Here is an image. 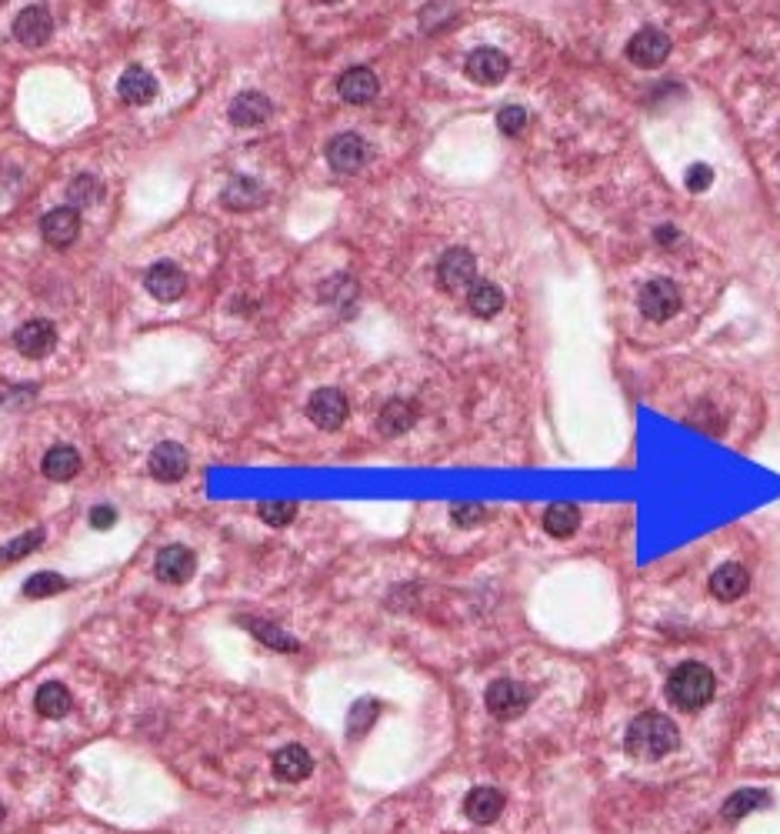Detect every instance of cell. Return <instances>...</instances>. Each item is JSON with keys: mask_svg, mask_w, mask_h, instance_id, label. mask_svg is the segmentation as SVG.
<instances>
[{"mask_svg": "<svg viewBox=\"0 0 780 834\" xmlns=\"http://www.w3.org/2000/svg\"><path fill=\"white\" fill-rule=\"evenodd\" d=\"M347 397L337 391V387H320V391L310 394L307 401V417L324 431H337L340 424L347 421Z\"/></svg>", "mask_w": 780, "mask_h": 834, "instance_id": "6", "label": "cell"}, {"mask_svg": "<svg viewBox=\"0 0 780 834\" xmlns=\"http://www.w3.org/2000/svg\"><path fill=\"white\" fill-rule=\"evenodd\" d=\"M40 231H44L47 244L67 247V244H74L80 234V214L74 207H57V211H50L44 221H40Z\"/></svg>", "mask_w": 780, "mask_h": 834, "instance_id": "15", "label": "cell"}, {"mask_svg": "<svg viewBox=\"0 0 780 834\" xmlns=\"http://www.w3.org/2000/svg\"><path fill=\"white\" fill-rule=\"evenodd\" d=\"M410 424H414V407H410L407 401H390L384 407V414H380V431L384 434H404Z\"/></svg>", "mask_w": 780, "mask_h": 834, "instance_id": "29", "label": "cell"}, {"mask_svg": "<svg viewBox=\"0 0 780 834\" xmlns=\"http://www.w3.org/2000/svg\"><path fill=\"white\" fill-rule=\"evenodd\" d=\"M467 307L477 317H494L504 307V291L490 281H474V287L467 291Z\"/></svg>", "mask_w": 780, "mask_h": 834, "instance_id": "23", "label": "cell"}, {"mask_svg": "<svg viewBox=\"0 0 780 834\" xmlns=\"http://www.w3.org/2000/svg\"><path fill=\"white\" fill-rule=\"evenodd\" d=\"M14 344L24 357H47L57 344V331L50 321H27L24 327H17Z\"/></svg>", "mask_w": 780, "mask_h": 834, "instance_id": "13", "label": "cell"}, {"mask_svg": "<svg viewBox=\"0 0 780 834\" xmlns=\"http://www.w3.org/2000/svg\"><path fill=\"white\" fill-rule=\"evenodd\" d=\"M677 748V728L667 714L647 711L630 721L627 728V751L637 761H660Z\"/></svg>", "mask_w": 780, "mask_h": 834, "instance_id": "1", "label": "cell"}, {"mask_svg": "<svg viewBox=\"0 0 780 834\" xmlns=\"http://www.w3.org/2000/svg\"><path fill=\"white\" fill-rule=\"evenodd\" d=\"M70 201H74L77 207H90V204H97L100 201V194H104V187H100L94 177H77L74 184H70Z\"/></svg>", "mask_w": 780, "mask_h": 834, "instance_id": "34", "label": "cell"}, {"mask_svg": "<svg viewBox=\"0 0 780 834\" xmlns=\"http://www.w3.org/2000/svg\"><path fill=\"white\" fill-rule=\"evenodd\" d=\"M114 521H117L114 508H104V504H100V508L90 511V524H94V528H114Z\"/></svg>", "mask_w": 780, "mask_h": 834, "instance_id": "38", "label": "cell"}, {"mask_svg": "<svg viewBox=\"0 0 780 834\" xmlns=\"http://www.w3.org/2000/svg\"><path fill=\"white\" fill-rule=\"evenodd\" d=\"M377 74L367 71V67H350V71L340 74L337 81V94L344 97L347 104H367L377 97Z\"/></svg>", "mask_w": 780, "mask_h": 834, "instance_id": "16", "label": "cell"}, {"mask_svg": "<svg viewBox=\"0 0 780 834\" xmlns=\"http://www.w3.org/2000/svg\"><path fill=\"white\" fill-rule=\"evenodd\" d=\"M257 514H260V521L270 524V528H284V524L294 521L297 504L294 501H264L257 508Z\"/></svg>", "mask_w": 780, "mask_h": 834, "instance_id": "31", "label": "cell"}, {"mask_svg": "<svg viewBox=\"0 0 780 834\" xmlns=\"http://www.w3.org/2000/svg\"><path fill=\"white\" fill-rule=\"evenodd\" d=\"M510 71V61L504 51H497V47H477L474 54L467 57V77L474 84H500Z\"/></svg>", "mask_w": 780, "mask_h": 834, "instance_id": "10", "label": "cell"}, {"mask_svg": "<svg viewBox=\"0 0 780 834\" xmlns=\"http://www.w3.org/2000/svg\"><path fill=\"white\" fill-rule=\"evenodd\" d=\"M4 814H7V811H4V804H0V824H4Z\"/></svg>", "mask_w": 780, "mask_h": 834, "instance_id": "39", "label": "cell"}, {"mask_svg": "<svg viewBox=\"0 0 780 834\" xmlns=\"http://www.w3.org/2000/svg\"><path fill=\"white\" fill-rule=\"evenodd\" d=\"M150 474L164 484H174L187 474V451L174 441L157 444L154 454H150Z\"/></svg>", "mask_w": 780, "mask_h": 834, "instance_id": "14", "label": "cell"}, {"mask_svg": "<svg viewBox=\"0 0 780 834\" xmlns=\"http://www.w3.org/2000/svg\"><path fill=\"white\" fill-rule=\"evenodd\" d=\"M717 691V681L710 668H704L700 661H684L677 664L674 674L667 678V698L674 701V708L694 714L700 708H707L710 698Z\"/></svg>", "mask_w": 780, "mask_h": 834, "instance_id": "2", "label": "cell"}, {"mask_svg": "<svg viewBox=\"0 0 780 834\" xmlns=\"http://www.w3.org/2000/svg\"><path fill=\"white\" fill-rule=\"evenodd\" d=\"M497 127H500V131H504L507 137H517V134L527 127V111H524V107H517V104L504 107V111L497 114Z\"/></svg>", "mask_w": 780, "mask_h": 834, "instance_id": "35", "label": "cell"}, {"mask_svg": "<svg viewBox=\"0 0 780 834\" xmlns=\"http://www.w3.org/2000/svg\"><path fill=\"white\" fill-rule=\"evenodd\" d=\"M767 804H770V794H767V791L744 788V791L730 794V798L724 801V818H727V821H740V818H747L750 811L767 808Z\"/></svg>", "mask_w": 780, "mask_h": 834, "instance_id": "26", "label": "cell"}, {"mask_svg": "<svg viewBox=\"0 0 780 834\" xmlns=\"http://www.w3.org/2000/svg\"><path fill=\"white\" fill-rule=\"evenodd\" d=\"M714 184V171H710V167H704V164H694L687 171V191H694V194H700V191H707V187Z\"/></svg>", "mask_w": 780, "mask_h": 834, "instance_id": "37", "label": "cell"}, {"mask_svg": "<svg viewBox=\"0 0 780 834\" xmlns=\"http://www.w3.org/2000/svg\"><path fill=\"white\" fill-rule=\"evenodd\" d=\"M747 588H750V574L744 564H724V568H717L710 574V594H714L717 601L744 598Z\"/></svg>", "mask_w": 780, "mask_h": 834, "instance_id": "17", "label": "cell"}, {"mask_svg": "<svg viewBox=\"0 0 780 834\" xmlns=\"http://www.w3.org/2000/svg\"><path fill=\"white\" fill-rule=\"evenodd\" d=\"M310 771H314V758H310L307 748H300V744H287V748H280L274 754V774L280 781L297 784V781H304Z\"/></svg>", "mask_w": 780, "mask_h": 834, "instance_id": "18", "label": "cell"}, {"mask_svg": "<svg viewBox=\"0 0 780 834\" xmlns=\"http://www.w3.org/2000/svg\"><path fill=\"white\" fill-rule=\"evenodd\" d=\"M500 811H504V794L497 788H474L467 794L464 801V814L474 824H490L500 818Z\"/></svg>", "mask_w": 780, "mask_h": 834, "instance_id": "21", "label": "cell"}, {"mask_svg": "<svg viewBox=\"0 0 780 834\" xmlns=\"http://www.w3.org/2000/svg\"><path fill=\"white\" fill-rule=\"evenodd\" d=\"M667 54H670V37L664 31H657V27H644L627 44V57L637 67H660L667 61Z\"/></svg>", "mask_w": 780, "mask_h": 834, "instance_id": "8", "label": "cell"}, {"mask_svg": "<svg viewBox=\"0 0 780 834\" xmlns=\"http://www.w3.org/2000/svg\"><path fill=\"white\" fill-rule=\"evenodd\" d=\"M580 524V514L574 504H550L544 514V531L550 538H570Z\"/></svg>", "mask_w": 780, "mask_h": 834, "instance_id": "27", "label": "cell"}, {"mask_svg": "<svg viewBox=\"0 0 780 834\" xmlns=\"http://www.w3.org/2000/svg\"><path fill=\"white\" fill-rule=\"evenodd\" d=\"M54 34V17L47 7H24L14 17V37L24 47H44Z\"/></svg>", "mask_w": 780, "mask_h": 834, "instance_id": "11", "label": "cell"}, {"mask_svg": "<svg viewBox=\"0 0 780 834\" xmlns=\"http://www.w3.org/2000/svg\"><path fill=\"white\" fill-rule=\"evenodd\" d=\"M64 588H67V581L60 578V574H54V571H37V574H30V578L24 581V598L40 601V598H50V594H60Z\"/></svg>", "mask_w": 780, "mask_h": 834, "instance_id": "30", "label": "cell"}, {"mask_svg": "<svg viewBox=\"0 0 780 834\" xmlns=\"http://www.w3.org/2000/svg\"><path fill=\"white\" fill-rule=\"evenodd\" d=\"M70 691L64 688V684H57V681H47V684H40V691H37V698H34V708L40 718H50V721H57V718H64V714L70 711Z\"/></svg>", "mask_w": 780, "mask_h": 834, "instance_id": "22", "label": "cell"}, {"mask_svg": "<svg viewBox=\"0 0 780 834\" xmlns=\"http://www.w3.org/2000/svg\"><path fill=\"white\" fill-rule=\"evenodd\" d=\"M194 571H197L194 551L180 548V544H170V548L160 551L157 561H154L157 581H164V584H187L190 578H194Z\"/></svg>", "mask_w": 780, "mask_h": 834, "instance_id": "9", "label": "cell"}, {"mask_svg": "<svg viewBox=\"0 0 780 834\" xmlns=\"http://www.w3.org/2000/svg\"><path fill=\"white\" fill-rule=\"evenodd\" d=\"M487 711L494 714L500 721H510V718H520V714L527 711L530 704V691L524 688L520 681H510V678H500L487 688Z\"/></svg>", "mask_w": 780, "mask_h": 834, "instance_id": "4", "label": "cell"}, {"mask_svg": "<svg viewBox=\"0 0 780 834\" xmlns=\"http://www.w3.org/2000/svg\"><path fill=\"white\" fill-rule=\"evenodd\" d=\"M327 161L340 174H357L360 167L370 161V147L364 137L357 134H340L327 144Z\"/></svg>", "mask_w": 780, "mask_h": 834, "instance_id": "7", "label": "cell"}, {"mask_svg": "<svg viewBox=\"0 0 780 834\" xmlns=\"http://www.w3.org/2000/svg\"><path fill=\"white\" fill-rule=\"evenodd\" d=\"M270 111H274V104H270L264 94L244 91V94L234 97V104H230V121H234L237 127H257V124L267 121Z\"/></svg>", "mask_w": 780, "mask_h": 834, "instance_id": "20", "label": "cell"}, {"mask_svg": "<svg viewBox=\"0 0 780 834\" xmlns=\"http://www.w3.org/2000/svg\"><path fill=\"white\" fill-rule=\"evenodd\" d=\"M474 281H477V261L467 247H450V251L437 261V284L444 287L447 294L470 291Z\"/></svg>", "mask_w": 780, "mask_h": 834, "instance_id": "3", "label": "cell"}, {"mask_svg": "<svg viewBox=\"0 0 780 834\" xmlns=\"http://www.w3.org/2000/svg\"><path fill=\"white\" fill-rule=\"evenodd\" d=\"M144 284H147V291L157 297V301L170 304V301H177V297L184 294L187 277H184V271H180L177 264L160 261V264H154V267H150V271H147Z\"/></svg>", "mask_w": 780, "mask_h": 834, "instance_id": "12", "label": "cell"}, {"mask_svg": "<svg viewBox=\"0 0 780 834\" xmlns=\"http://www.w3.org/2000/svg\"><path fill=\"white\" fill-rule=\"evenodd\" d=\"M224 204L230 207V211H247V207H257V204H264V187H260L257 181H250V177H237L234 184H227Z\"/></svg>", "mask_w": 780, "mask_h": 834, "instance_id": "25", "label": "cell"}, {"mask_svg": "<svg viewBox=\"0 0 780 834\" xmlns=\"http://www.w3.org/2000/svg\"><path fill=\"white\" fill-rule=\"evenodd\" d=\"M244 628L254 634V638H260L267 644V648H277V651H297V641L290 638V634H284L277 628V624H270V621H254V618H244Z\"/></svg>", "mask_w": 780, "mask_h": 834, "instance_id": "28", "label": "cell"}, {"mask_svg": "<svg viewBox=\"0 0 780 834\" xmlns=\"http://www.w3.org/2000/svg\"><path fill=\"white\" fill-rule=\"evenodd\" d=\"M40 538H44V531H27V534H20V538H14L10 544H4V548H0V561H17V558H24V554L37 551V548H40Z\"/></svg>", "mask_w": 780, "mask_h": 834, "instance_id": "32", "label": "cell"}, {"mask_svg": "<svg viewBox=\"0 0 780 834\" xmlns=\"http://www.w3.org/2000/svg\"><path fill=\"white\" fill-rule=\"evenodd\" d=\"M637 304H640V314H644L647 321H667V317H674L680 311V291L674 287V281L657 277V281L644 284Z\"/></svg>", "mask_w": 780, "mask_h": 834, "instance_id": "5", "label": "cell"}, {"mask_svg": "<svg viewBox=\"0 0 780 834\" xmlns=\"http://www.w3.org/2000/svg\"><path fill=\"white\" fill-rule=\"evenodd\" d=\"M80 471V454L67 444H57L44 454V474L50 481H70Z\"/></svg>", "mask_w": 780, "mask_h": 834, "instance_id": "24", "label": "cell"}, {"mask_svg": "<svg viewBox=\"0 0 780 834\" xmlns=\"http://www.w3.org/2000/svg\"><path fill=\"white\" fill-rule=\"evenodd\" d=\"M484 508L480 504H457L454 511H450V518H454V524H460V528H470V524H480L484 521Z\"/></svg>", "mask_w": 780, "mask_h": 834, "instance_id": "36", "label": "cell"}, {"mask_svg": "<svg viewBox=\"0 0 780 834\" xmlns=\"http://www.w3.org/2000/svg\"><path fill=\"white\" fill-rule=\"evenodd\" d=\"M117 94H120V101L124 104H134V107L150 104L154 101V94H157V81L144 71V67H127V71L120 74Z\"/></svg>", "mask_w": 780, "mask_h": 834, "instance_id": "19", "label": "cell"}, {"mask_svg": "<svg viewBox=\"0 0 780 834\" xmlns=\"http://www.w3.org/2000/svg\"><path fill=\"white\" fill-rule=\"evenodd\" d=\"M377 711H380L377 701H370V698L357 701L354 711H350V738H360V734H364V731L370 728V724H374Z\"/></svg>", "mask_w": 780, "mask_h": 834, "instance_id": "33", "label": "cell"}]
</instances>
